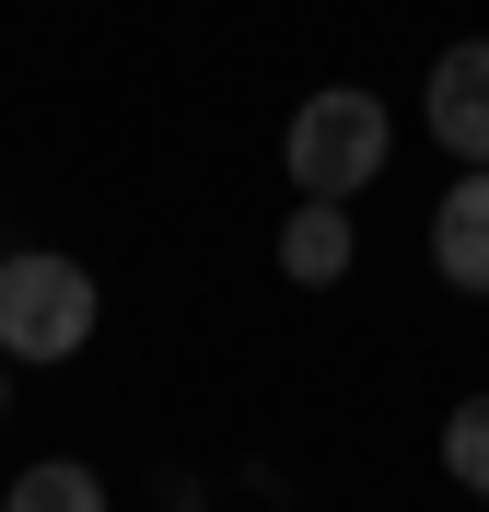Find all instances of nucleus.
Masks as SVG:
<instances>
[{
	"mask_svg": "<svg viewBox=\"0 0 489 512\" xmlns=\"http://www.w3.org/2000/svg\"><path fill=\"white\" fill-rule=\"evenodd\" d=\"M94 338V268L70 256H0V350L12 361H70Z\"/></svg>",
	"mask_w": 489,
	"mask_h": 512,
	"instance_id": "nucleus-1",
	"label": "nucleus"
},
{
	"mask_svg": "<svg viewBox=\"0 0 489 512\" xmlns=\"http://www.w3.org/2000/svg\"><path fill=\"white\" fill-rule=\"evenodd\" d=\"M385 105L373 94H350V82H338V94H303V117H292V187L303 198H350V187H373V175H385Z\"/></svg>",
	"mask_w": 489,
	"mask_h": 512,
	"instance_id": "nucleus-2",
	"label": "nucleus"
},
{
	"mask_svg": "<svg viewBox=\"0 0 489 512\" xmlns=\"http://www.w3.org/2000/svg\"><path fill=\"white\" fill-rule=\"evenodd\" d=\"M431 140L466 163H489V35H455L431 59Z\"/></svg>",
	"mask_w": 489,
	"mask_h": 512,
	"instance_id": "nucleus-3",
	"label": "nucleus"
},
{
	"mask_svg": "<svg viewBox=\"0 0 489 512\" xmlns=\"http://www.w3.org/2000/svg\"><path fill=\"white\" fill-rule=\"evenodd\" d=\"M431 268H443L455 291H489V163L431 210Z\"/></svg>",
	"mask_w": 489,
	"mask_h": 512,
	"instance_id": "nucleus-4",
	"label": "nucleus"
},
{
	"mask_svg": "<svg viewBox=\"0 0 489 512\" xmlns=\"http://www.w3.org/2000/svg\"><path fill=\"white\" fill-rule=\"evenodd\" d=\"M280 268H292L303 291H326L350 268V210H338V198H303L292 222H280Z\"/></svg>",
	"mask_w": 489,
	"mask_h": 512,
	"instance_id": "nucleus-5",
	"label": "nucleus"
},
{
	"mask_svg": "<svg viewBox=\"0 0 489 512\" xmlns=\"http://www.w3.org/2000/svg\"><path fill=\"white\" fill-rule=\"evenodd\" d=\"M0 512H105V489H94V466H24Z\"/></svg>",
	"mask_w": 489,
	"mask_h": 512,
	"instance_id": "nucleus-6",
	"label": "nucleus"
},
{
	"mask_svg": "<svg viewBox=\"0 0 489 512\" xmlns=\"http://www.w3.org/2000/svg\"><path fill=\"white\" fill-rule=\"evenodd\" d=\"M443 466H455V489H489V396H466L443 419Z\"/></svg>",
	"mask_w": 489,
	"mask_h": 512,
	"instance_id": "nucleus-7",
	"label": "nucleus"
},
{
	"mask_svg": "<svg viewBox=\"0 0 489 512\" xmlns=\"http://www.w3.org/2000/svg\"><path fill=\"white\" fill-rule=\"evenodd\" d=\"M0 408H12V396H0Z\"/></svg>",
	"mask_w": 489,
	"mask_h": 512,
	"instance_id": "nucleus-8",
	"label": "nucleus"
}]
</instances>
